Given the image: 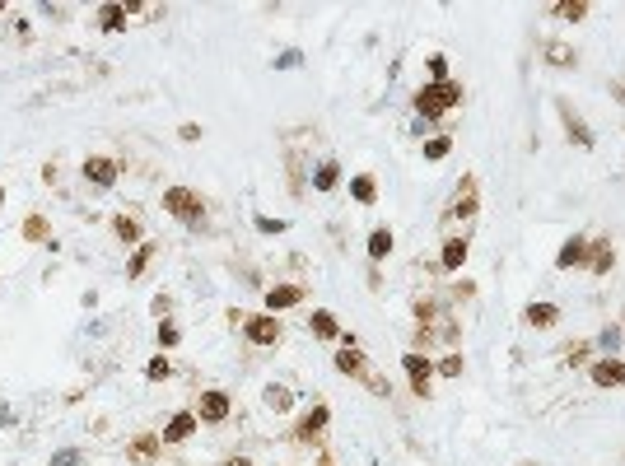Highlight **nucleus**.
Returning a JSON list of instances; mask_svg holds the SVG:
<instances>
[{
    "label": "nucleus",
    "instance_id": "f257e3e1",
    "mask_svg": "<svg viewBox=\"0 0 625 466\" xmlns=\"http://www.w3.org/2000/svg\"><path fill=\"white\" fill-rule=\"evenodd\" d=\"M462 98L458 84H429V89H420V98H415V108L424 112V117H439L444 108H453V103Z\"/></svg>",
    "mask_w": 625,
    "mask_h": 466
},
{
    "label": "nucleus",
    "instance_id": "dca6fc26",
    "mask_svg": "<svg viewBox=\"0 0 625 466\" xmlns=\"http://www.w3.org/2000/svg\"><path fill=\"white\" fill-rule=\"evenodd\" d=\"M388 252H392V233L378 229L373 238H368V256H388Z\"/></svg>",
    "mask_w": 625,
    "mask_h": 466
},
{
    "label": "nucleus",
    "instance_id": "0eeeda50",
    "mask_svg": "<svg viewBox=\"0 0 625 466\" xmlns=\"http://www.w3.org/2000/svg\"><path fill=\"white\" fill-rule=\"evenodd\" d=\"M191 429H196V415H178L164 429V443H182V438H191Z\"/></svg>",
    "mask_w": 625,
    "mask_h": 466
},
{
    "label": "nucleus",
    "instance_id": "7ed1b4c3",
    "mask_svg": "<svg viewBox=\"0 0 625 466\" xmlns=\"http://www.w3.org/2000/svg\"><path fill=\"white\" fill-rule=\"evenodd\" d=\"M247 341L276 345V341H280V322H276V317H252V322H247Z\"/></svg>",
    "mask_w": 625,
    "mask_h": 466
},
{
    "label": "nucleus",
    "instance_id": "6ab92c4d",
    "mask_svg": "<svg viewBox=\"0 0 625 466\" xmlns=\"http://www.w3.org/2000/svg\"><path fill=\"white\" fill-rule=\"evenodd\" d=\"M168 373H173V364H168L164 355H159V359H150V364H145V377H154V382H159V377H168Z\"/></svg>",
    "mask_w": 625,
    "mask_h": 466
},
{
    "label": "nucleus",
    "instance_id": "4be33fe9",
    "mask_svg": "<svg viewBox=\"0 0 625 466\" xmlns=\"http://www.w3.org/2000/svg\"><path fill=\"white\" fill-rule=\"evenodd\" d=\"M448 144H453V140H444V135H439V140H424V154H429V159H444Z\"/></svg>",
    "mask_w": 625,
    "mask_h": 466
},
{
    "label": "nucleus",
    "instance_id": "5701e85b",
    "mask_svg": "<svg viewBox=\"0 0 625 466\" xmlns=\"http://www.w3.org/2000/svg\"><path fill=\"white\" fill-rule=\"evenodd\" d=\"M322 424H327V411H322V406H317V411H312L308 420H303V433H312V429H322Z\"/></svg>",
    "mask_w": 625,
    "mask_h": 466
},
{
    "label": "nucleus",
    "instance_id": "bb28decb",
    "mask_svg": "<svg viewBox=\"0 0 625 466\" xmlns=\"http://www.w3.org/2000/svg\"><path fill=\"white\" fill-rule=\"evenodd\" d=\"M257 229H261V233H280L285 224H280V220H257Z\"/></svg>",
    "mask_w": 625,
    "mask_h": 466
},
{
    "label": "nucleus",
    "instance_id": "cd10ccee",
    "mask_svg": "<svg viewBox=\"0 0 625 466\" xmlns=\"http://www.w3.org/2000/svg\"><path fill=\"white\" fill-rule=\"evenodd\" d=\"M229 466H247V462H243V457H238V462H229Z\"/></svg>",
    "mask_w": 625,
    "mask_h": 466
},
{
    "label": "nucleus",
    "instance_id": "412c9836",
    "mask_svg": "<svg viewBox=\"0 0 625 466\" xmlns=\"http://www.w3.org/2000/svg\"><path fill=\"white\" fill-rule=\"evenodd\" d=\"M117 238H126V243H135V238H140V229H135V220H117Z\"/></svg>",
    "mask_w": 625,
    "mask_h": 466
},
{
    "label": "nucleus",
    "instance_id": "a211bd4d",
    "mask_svg": "<svg viewBox=\"0 0 625 466\" xmlns=\"http://www.w3.org/2000/svg\"><path fill=\"white\" fill-rule=\"evenodd\" d=\"M312 187H317V191H332V187H336V164H322V168H317V182H312Z\"/></svg>",
    "mask_w": 625,
    "mask_h": 466
},
{
    "label": "nucleus",
    "instance_id": "f8f14e48",
    "mask_svg": "<svg viewBox=\"0 0 625 466\" xmlns=\"http://www.w3.org/2000/svg\"><path fill=\"white\" fill-rule=\"evenodd\" d=\"M312 336H317V341H332V336H336V317H332V312H312Z\"/></svg>",
    "mask_w": 625,
    "mask_h": 466
},
{
    "label": "nucleus",
    "instance_id": "f03ea898",
    "mask_svg": "<svg viewBox=\"0 0 625 466\" xmlns=\"http://www.w3.org/2000/svg\"><path fill=\"white\" fill-rule=\"evenodd\" d=\"M164 205H168V215H178V220H187V224H196V220L205 215L201 200L191 196L187 187H168V191H164Z\"/></svg>",
    "mask_w": 625,
    "mask_h": 466
},
{
    "label": "nucleus",
    "instance_id": "39448f33",
    "mask_svg": "<svg viewBox=\"0 0 625 466\" xmlns=\"http://www.w3.org/2000/svg\"><path fill=\"white\" fill-rule=\"evenodd\" d=\"M592 382H602V387L625 382V364H621V359H602V364H592Z\"/></svg>",
    "mask_w": 625,
    "mask_h": 466
},
{
    "label": "nucleus",
    "instance_id": "f3484780",
    "mask_svg": "<svg viewBox=\"0 0 625 466\" xmlns=\"http://www.w3.org/2000/svg\"><path fill=\"white\" fill-rule=\"evenodd\" d=\"M266 406H271V411H290V387H271Z\"/></svg>",
    "mask_w": 625,
    "mask_h": 466
},
{
    "label": "nucleus",
    "instance_id": "4468645a",
    "mask_svg": "<svg viewBox=\"0 0 625 466\" xmlns=\"http://www.w3.org/2000/svg\"><path fill=\"white\" fill-rule=\"evenodd\" d=\"M527 322L551 326V322H556V308H551V303H532V308H527Z\"/></svg>",
    "mask_w": 625,
    "mask_h": 466
},
{
    "label": "nucleus",
    "instance_id": "393cba45",
    "mask_svg": "<svg viewBox=\"0 0 625 466\" xmlns=\"http://www.w3.org/2000/svg\"><path fill=\"white\" fill-rule=\"evenodd\" d=\"M52 466H79V453H75V448H66V453L52 457Z\"/></svg>",
    "mask_w": 625,
    "mask_h": 466
},
{
    "label": "nucleus",
    "instance_id": "aec40b11",
    "mask_svg": "<svg viewBox=\"0 0 625 466\" xmlns=\"http://www.w3.org/2000/svg\"><path fill=\"white\" fill-rule=\"evenodd\" d=\"M150 256H154V247L145 243V247H140V252L131 256V266H126V275H140V271H145V261H150Z\"/></svg>",
    "mask_w": 625,
    "mask_h": 466
},
{
    "label": "nucleus",
    "instance_id": "9b49d317",
    "mask_svg": "<svg viewBox=\"0 0 625 466\" xmlns=\"http://www.w3.org/2000/svg\"><path fill=\"white\" fill-rule=\"evenodd\" d=\"M266 303H271V308H290V303H299V289H294V285H280V289H271V294H266Z\"/></svg>",
    "mask_w": 625,
    "mask_h": 466
},
{
    "label": "nucleus",
    "instance_id": "2eb2a0df",
    "mask_svg": "<svg viewBox=\"0 0 625 466\" xmlns=\"http://www.w3.org/2000/svg\"><path fill=\"white\" fill-rule=\"evenodd\" d=\"M462 261H467V243H448V247H444V266L458 271Z\"/></svg>",
    "mask_w": 625,
    "mask_h": 466
},
{
    "label": "nucleus",
    "instance_id": "1a4fd4ad",
    "mask_svg": "<svg viewBox=\"0 0 625 466\" xmlns=\"http://www.w3.org/2000/svg\"><path fill=\"white\" fill-rule=\"evenodd\" d=\"M406 373H411V387L424 392V382H429V364H424L420 355H406Z\"/></svg>",
    "mask_w": 625,
    "mask_h": 466
},
{
    "label": "nucleus",
    "instance_id": "423d86ee",
    "mask_svg": "<svg viewBox=\"0 0 625 466\" xmlns=\"http://www.w3.org/2000/svg\"><path fill=\"white\" fill-rule=\"evenodd\" d=\"M201 415H205V420H224V415H229V397H224V392H205V397H201Z\"/></svg>",
    "mask_w": 625,
    "mask_h": 466
},
{
    "label": "nucleus",
    "instance_id": "20e7f679",
    "mask_svg": "<svg viewBox=\"0 0 625 466\" xmlns=\"http://www.w3.org/2000/svg\"><path fill=\"white\" fill-rule=\"evenodd\" d=\"M84 178H89L94 187H112V182H117V164H112V159H89V164H84Z\"/></svg>",
    "mask_w": 625,
    "mask_h": 466
},
{
    "label": "nucleus",
    "instance_id": "a878e982",
    "mask_svg": "<svg viewBox=\"0 0 625 466\" xmlns=\"http://www.w3.org/2000/svg\"><path fill=\"white\" fill-rule=\"evenodd\" d=\"M429 75H434V84H444L448 66H444V56H429Z\"/></svg>",
    "mask_w": 625,
    "mask_h": 466
},
{
    "label": "nucleus",
    "instance_id": "6e6552de",
    "mask_svg": "<svg viewBox=\"0 0 625 466\" xmlns=\"http://www.w3.org/2000/svg\"><path fill=\"white\" fill-rule=\"evenodd\" d=\"M122 23H126V10H122V5H103V10H98V28H103V33H117Z\"/></svg>",
    "mask_w": 625,
    "mask_h": 466
},
{
    "label": "nucleus",
    "instance_id": "ddd939ff",
    "mask_svg": "<svg viewBox=\"0 0 625 466\" xmlns=\"http://www.w3.org/2000/svg\"><path fill=\"white\" fill-rule=\"evenodd\" d=\"M574 261H583V238H570L556 256V266H574Z\"/></svg>",
    "mask_w": 625,
    "mask_h": 466
},
{
    "label": "nucleus",
    "instance_id": "b1692460",
    "mask_svg": "<svg viewBox=\"0 0 625 466\" xmlns=\"http://www.w3.org/2000/svg\"><path fill=\"white\" fill-rule=\"evenodd\" d=\"M355 196L359 200H373V178H355Z\"/></svg>",
    "mask_w": 625,
    "mask_h": 466
},
{
    "label": "nucleus",
    "instance_id": "9d476101",
    "mask_svg": "<svg viewBox=\"0 0 625 466\" xmlns=\"http://www.w3.org/2000/svg\"><path fill=\"white\" fill-rule=\"evenodd\" d=\"M336 368H341V373H364V359H359L355 345H346V350L336 355Z\"/></svg>",
    "mask_w": 625,
    "mask_h": 466
}]
</instances>
